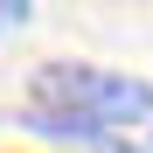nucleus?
<instances>
[{
    "label": "nucleus",
    "instance_id": "f257e3e1",
    "mask_svg": "<svg viewBox=\"0 0 153 153\" xmlns=\"http://www.w3.org/2000/svg\"><path fill=\"white\" fill-rule=\"evenodd\" d=\"M28 105L42 132L63 139H125L153 125V84L146 76H118V70H91V63H42L28 76Z\"/></svg>",
    "mask_w": 153,
    "mask_h": 153
},
{
    "label": "nucleus",
    "instance_id": "f03ea898",
    "mask_svg": "<svg viewBox=\"0 0 153 153\" xmlns=\"http://www.w3.org/2000/svg\"><path fill=\"white\" fill-rule=\"evenodd\" d=\"M35 7H28V0H0V35H7V28H21V21H28Z\"/></svg>",
    "mask_w": 153,
    "mask_h": 153
}]
</instances>
